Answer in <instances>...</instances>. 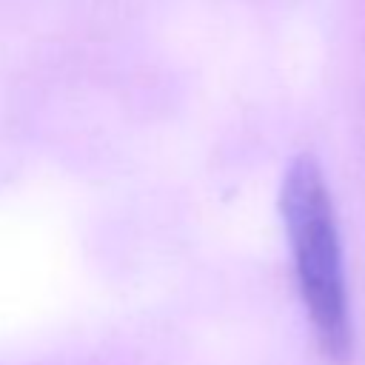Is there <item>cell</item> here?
I'll return each mask as SVG.
<instances>
[{"mask_svg":"<svg viewBox=\"0 0 365 365\" xmlns=\"http://www.w3.org/2000/svg\"><path fill=\"white\" fill-rule=\"evenodd\" d=\"M279 214L314 339L328 362L345 365L354 348L345 257L334 197L314 154L302 151L288 163L279 185Z\"/></svg>","mask_w":365,"mask_h":365,"instance_id":"obj_1","label":"cell"}]
</instances>
